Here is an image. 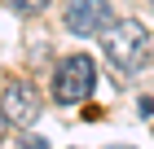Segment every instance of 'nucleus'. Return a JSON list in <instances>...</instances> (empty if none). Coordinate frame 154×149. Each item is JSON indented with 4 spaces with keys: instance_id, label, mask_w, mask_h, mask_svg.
I'll return each mask as SVG.
<instances>
[{
    "instance_id": "1",
    "label": "nucleus",
    "mask_w": 154,
    "mask_h": 149,
    "mask_svg": "<svg viewBox=\"0 0 154 149\" xmlns=\"http://www.w3.org/2000/svg\"><path fill=\"white\" fill-rule=\"evenodd\" d=\"M101 48H106V61L119 75H137V70L150 66V31H145L137 18H119V22L101 35Z\"/></svg>"
},
{
    "instance_id": "2",
    "label": "nucleus",
    "mask_w": 154,
    "mask_h": 149,
    "mask_svg": "<svg viewBox=\"0 0 154 149\" xmlns=\"http://www.w3.org/2000/svg\"><path fill=\"white\" fill-rule=\"evenodd\" d=\"M97 88V61L88 53H71V57H62L57 70H53V97L62 105H79L88 101Z\"/></svg>"
},
{
    "instance_id": "3",
    "label": "nucleus",
    "mask_w": 154,
    "mask_h": 149,
    "mask_svg": "<svg viewBox=\"0 0 154 149\" xmlns=\"http://www.w3.org/2000/svg\"><path fill=\"white\" fill-rule=\"evenodd\" d=\"M62 18H66V31L88 40V35H106L115 26V4L110 0H71Z\"/></svg>"
},
{
    "instance_id": "4",
    "label": "nucleus",
    "mask_w": 154,
    "mask_h": 149,
    "mask_svg": "<svg viewBox=\"0 0 154 149\" xmlns=\"http://www.w3.org/2000/svg\"><path fill=\"white\" fill-rule=\"evenodd\" d=\"M0 110H5V118H9L13 127H31L40 118V110H44V101H40V88L26 79H13L5 83V92H0Z\"/></svg>"
},
{
    "instance_id": "5",
    "label": "nucleus",
    "mask_w": 154,
    "mask_h": 149,
    "mask_svg": "<svg viewBox=\"0 0 154 149\" xmlns=\"http://www.w3.org/2000/svg\"><path fill=\"white\" fill-rule=\"evenodd\" d=\"M44 4H53V0H9L13 13H22V18H31V13H40Z\"/></svg>"
},
{
    "instance_id": "6",
    "label": "nucleus",
    "mask_w": 154,
    "mask_h": 149,
    "mask_svg": "<svg viewBox=\"0 0 154 149\" xmlns=\"http://www.w3.org/2000/svg\"><path fill=\"white\" fill-rule=\"evenodd\" d=\"M141 118H145V123H150V118H154V101H150V97H145V101H141Z\"/></svg>"
},
{
    "instance_id": "7",
    "label": "nucleus",
    "mask_w": 154,
    "mask_h": 149,
    "mask_svg": "<svg viewBox=\"0 0 154 149\" xmlns=\"http://www.w3.org/2000/svg\"><path fill=\"white\" fill-rule=\"evenodd\" d=\"M5 127H9V118H5V110H0V140H5Z\"/></svg>"
},
{
    "instance_id": "8",
    "label": "nucleus",
    "mask_w": 154,
    "mask_h": 149,
    "mask_svg": "<svg viewBox=\"0 0 154 149\" xmlns=\"http://www.w3.org/2000/svg\"><path fill=\"white\" fill-rule=\"evenodd\" d=\"M115 149H123V145H115Z\"/></svg>"
},
{
    "instance_id": "9",
    "label": "nucleus",
    "mask_w": 154,
    "mask_h": 149,
    "mask_svg": "<svg viewBox=\"0 0 154 149\" xmlns=\"http://www.w3.org/2000/svg\"><path fill=\"white\" fill-rule=\"evenodd\" d=\"M150 4H154V0H150Z\"/></svg>"
}]
</instances>
